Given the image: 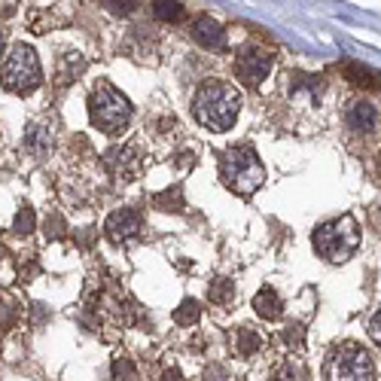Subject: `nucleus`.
I'll use <instances>...</instances> for the list:
<instances>
[{
    "instance_id": "1",
    "label": "nucleus",
    "mask_w": 381,
    "mask_h": 381,
    "mask_svg": "<svg viewBox=\"0 0 381 381\" xmlns=\"http://www.w3.org/2000/svg\"><path fill=\"white\" fill-rule=\"evenodd\" d=\"M238 110H241L238 89H232L223 80L201 82L196 98H192V113L208 131H229L238 122Z\"/></svg>"
},
{
    "instance_id": "2",
    "label": "nucleus",
    "mask_w": 381,
    "mask_h": 381,
    "mask_svg": "<svg viewBox=\"0 0 381 381\" xmlns=\"http://www.w3.org/2000/svg\"><path fill=\"white\" fill-rule=\"evenodd\" d=\"M220 177L235 196H253L266 183V165L257 156V150L247 143H235L220 152Z\"/></svg>"
},
{
    "instance_id": "3",
    "label": "nucleus",
    "mask_w": 381,
    "mask_h": 381,
    "mask_svg": "<svg viewBox=\"0 0 381 381\" xmlns=\"http://www.w3.org/2000/svg\"><path fill=\"white\" fill-rule=\"evenodd\" d=\"M360 247V226L351 214L326 220L315 229V250L326 262H348Z\"/></svg>"
},
{
    "instance_id": "4",
    "label": "nucleus",
    "mask_w": 381,
    "mask_h": 381,
    "mask_svg": "<svg viewBox=\"0 0 381 381\" xmlns=\"http://www.w3.org/2000/svg\"><path fill=\"white\" fill-rule=\"evenodd\" d=\"M89 120L98 131L120 134L131 122V101L122 92H116L110 82H101L89 95Z\"/></svg>"
},
{
    "instance_id": "5",
    "label": "nucleus",
    "mask_w": 381,
    "mask_h": 381,
    "mask_svg": "<svg viewBox=\"0 0 381 381\" xmlns=\"http://www.w3.org/2000/svg\"><path fill=\"white\" fill-rule=\"evenodd\" d=\"M324 375L326 381H375V363L357 342H342L329 351Z\"/></svg>"
},
{
    "instance_id": "6",
    "label": "nucleus",
    "mask_w": 381,
    "mask_h": 381,
    "mask_svg": "<svg viewBox=\"0 0 381 381\" xmlns=\"http://www.w3.org/2000/svg\"><path fill=\"white\" fill-rule=\"evenodd\" d=\"M40 80H43V71H40L37 52L24 43L13 46L10 58L3 62V86L15 95H31L40 86Z\"/></svg>"
},
{
    "instance_id": "7",
    "label": "nucleus",
    "mask_w": 381,
    "mask_h": 381,
    "mask_svg": "<svg viewBox=\"0 0 381 381\" xmlns=\"http://www.w3.org/2000/svg\"><path fill=\"white\" fill-rule=\"evenodd\" d=\"M272 73V55L259 46H244L238 58H235V76H238L241 86L257 89L262 86V80Z\"/></svg>"
},
{
    "instance_id": "8",
    "label": "nucleus",
    "mask_w": 381,
    "mask_h": 381,
    "mask_svg": "<svg viewBox=\"0 0 381 381\" xmlns=\"http://www.w3.org/2000/svg\"><path fill=\"white\" fill-rule=\"evenodd\" d=\"M104 165H107V171L116 183H129L134 177H141L143 156H141L138 147H131V143H125V147H110L104 152Z\"/></svg>"
},
{
    "instance_id": "9",
    "label": "nucleus",
    "mask_w": 381,
    "mask_h": 381,
    "mask_svg": "<svg viewBox=\"0 0 381 381\" xmlns=\"http://www.w3.org/2000/svg\"><path fill=\"white\" fill-rule=\"evenodd\" d=\"M141 229H143V217L138 214V210H131V208H120V210H113V214L107 217V223H104V235H107V238L113 241V244H125V241L138 238Z\"/></svg>"
},
{
    "instance_id": "10",
    "label": "nucleus",
    "mask_w": 381,
    "mask_h": 381,
    "mask_svg": "<svg viewBox=\"0 0 381 381\" xmlns=\"http://www.w3.org/2000/svg\"><path fill=\"white\" fill-rule=\"evenodd\" d=\"M192 40H196L201 49L223 52V49H226V28L214 19V15H201V19L192 24Z\"/></svg>"
},
{
    "instance_id": "11",
    "label": "nucleus",
    "mask_w": 381,
    "mask_h": 381,
    "mask_svg": "<svg viewBox=\"0 0 381 381\" xmlns=\"http://www.w3.org/2000/svg\"><path fill=\"white\" fill-rule=\"evenodd\" d=\"M345 122H348L351 131L369 134V131H375V125H378V110L372 107L369 101H357V104H351L348 116H345Z\"/></svg>"
},
{
    "instance_id": "12",
    "label": "nucleus",
    "mask_w": 381,
    "mask_h": 381,
    "mask_svg": "<svg viewBox=\"0 0 381 381\" xmlns=\"http://www.w3.org/2000/svg\"><path fill=\"white\" fill-rule=\"evenodd\" d=\"M345 76L354 82L357 89H369V92H381V73L372 71L366 64H357V62H345L342 64Z\"/></svg>"
},
{
    "instance_id": "13",
    "label": "nucleus",
    "mask_w": 381,
    "mask_h": 381,
    "mask_svg": "<svg viewBox=\"0 0 381 381\" xmlns=\"http://www.w3.org/2000/svg\"><path fill=\"white\" fill-rule=\"evenodd\" d=\"M253 308H257V315L262 320H278L284 311V302L281 296H278V290H272V287H262V290L253 296Z\"/></svg>"
},
{
    "instance_id": "14",
    "label": "nucleus",
    "mask_w": 381,
    "mask_h": 381,
    "mask_svg": "<svg viewBox=\"0 0 381 381\" xmlns=\"http://www.w3.org/2000/svg\"><path fill=\"white\" fill-rule=\"evenodd\" d=\"M24 147H28L34 156H43V152L52 147V131H49L46 122H31L24 129Z\"/></svg>"
},
{
    "instance_id": "15",
    "label": "nucleus",
    "mask_w": 381,
    "mask_h": 381,
    "mask_svg": "<svg viewBox=\"0 0 381 381\" xmlns=\"http://www.w3.org/2000/svg\"><path fill=\"white\" fill-rule=\"evenodd\" d=\"M152 205H156V210H165V214H183V210H186L183 189H180V186H168V189L152 196Z\"/></svg>"
},
{
    "instance_id": "16",
    "label": "nucleus",
    "mask_w": 381,
    "mask_h": 381,
    "mask_svg": "<svg viewBox=\"0 0 381 381\" xmlns=\"http://www.w3.org/2000/svg\"><path fill=\"white\" fill-rule=\"evenodd\" d=\"M150 10H152V15H156L159 22H180L186 15L180 0H152Z\"/></svg>"
},
{
    "instance_id": "17",
    "label": "nucleus",
    "mask_w": 381,
    "mask_h": 381,
    "mask_svg": "<svg viewBox=\"0 0 381 381\" xmlns=\"http://www.w3.org/2000/svg\"><path fill=\"white\" fill-rule=\"evenodd\" d=\"M259 348H262V338L253 333L250 326L235 329V351H238L241 357H250V354H257Z\"/></svg>"
},
{
    "instance_id": "18",
    "label": "nucleus",
    "mask_w": 381,
    "mask_h": 381,
    "mask_svg": "<svg viewBox=\"0 0 381 381\" xmlns=\"http://www.w3.org/2000/svg\"><path fill=\"white\" fill-rule=\"evenodd\" d=\"M272 381H308V372H305L302 360H284L281 366L272 372Z\"/></svg>"
},
{
    "instance_id": "19",
    "label": "nucleus",
    "mask_w": 381,
    "mask_h": 381,
    "mask_svg": "<svg viewBox=\"0 0 381 381\" xmlns=\"http://www.w3.org/2000/svg\"><path fill=\"white\" fill-rule=\"evenodd\" d=\"M235 296V284L229 281V278H214L210 281V290H208V299L214 305H229Z\"/></svg>"
},
{
    "instance_id": "20",
    "label": "nucleus",
    "mask_w": 381,
    "mask_h": 381,
    "mask_svg": "<svg viewBox=\"0 0 381 381\" xmlns=\"http://www.w3.org/2000/svg\"><path fill=\"white\" fill-rule=\"evenodd\" d=\"M199 317H201V305L196 299H183L180 308L174 311V324L177 326H192V324H199Z\"/></svg>"
},
{
    "instance_id": "21",
    "label": "nucleus",
    "mask_w": 381,
    "mask_h": 381,
    "mask_svg": "<svg viewBox=\"0 0 381 381\" xmlns=\"http://www.w3.org/2000/svg\"><path fill=\"white\" fill-rule=\"evenodd\" d=\"M34 226H37V217H34V210L24 205L19 214H15L13 220V235H19V238H24V235H31L34 232Z\"/></svg>"
},
{
    "instance_id": "22",
    "label": "nucleus",
    "mask_w": 381,
    "mask_h": 381,
    "mask_svg": "<svg viewBox=\"0 0 381 381\" xmlns=\"http://www.w3.org/2000/svg\"><path fill=\"white\" fill-rule=\"evenodd\" d=\"M110 372H113V381H138V369H134L129 357H116Z\"/></svg>"
},
{
    "instance_id": "23",
    "label": "nucleus",
    "mask_w": 381,
    "mask_h": 381,
    "mask_svg": "<svg viewBox=\"0 0 381 381\" xmlns=\"http://www.w3.org/2000/svg\"><path fill=\"white\" fill-rule=\"evenodd\" d=\"M284 342L290 345V348H296V351H302V345H305V329H302V324H290L284 329Z\"/></svg>"
},
{
    "instance_id": "24",
    "label": "nucleus",
    "mask_w": 381,
    "mask_h": 381,
    "mask_svg": "<svg viewBox=\"0 0 381 381\" xmlns=\"http://www.w3.org/2000/svg\"><path fill=\"white\" fill-rule=\"evenodd\" d=\"M205 381H229L226 366H220V363H210V366L205 369Z\"/></svg>"
},
{
    "instance_id": "25",
    "label": "nucleus",
    "mask_w": 381,
    "mask_h": 381,
    "mask_svg": "<svg viewBox=\"0 0 381 381\" xmlns=\"http://www.w3.org/2000/svg\"><path fill=\"white\" fill-rule=\"evenodd\" d=\"M369 338L381 348V308H378L375 315H372V320H369Z\"/></svg>"
},
{
    "instance_id": "26",
    "label": "nucleus",
    "mask_w": 381,
    "mask_h": 381,
    "mask_svg": "<svg viewBox=\"0 0 381 381\" xmlns=\"http://www.w3.org/2000/svg\"><path fill=\"white\" fill-rule=\"evenodd\" d=\"M46 235H49V238H62V235H64V223H62V217H52V223L46 220Z\"/></svg>"
},
{
    "instance_id": "27",
    "label": "nucleus",
    "mask_w": 381,
    "mask_h": 381,
    "mask_svg": "<svg viewBox=\"0 0 381 381\" xmlns=\"http://www.w3.org/2000/svg\"><path fill=\"white\" fill-rule=\"evenodd\" d=\"M107 6H113L116 13H131L134 10V0H107Z\"/></svg>"
},
{
    "instance_id": "28",
    "label": "nucleus",
    "mask_w": 381,
    "mask_h": 381,
    "mask_svg": "<svg viewBox=\"0 0 381 381\" xmlns=\"http://www.w3.org/2000/svg\"><path fill=\"white\" fill-rule=\"evenodd\" d=\"M162 381H183V372L177 369V366H171V369H165V375H162Z\"/></svg>"
},
{
    "instance_id": "29",
    "label": "nucleus",
    "mask_w": 381,
    "mask_h": 381,
    "mask_svg": "<svg viewBox=\"0 0 381 381\" xmlns=\"http://www.w3.org/2000/svg\"><path fill=\"white\" fill-rule=\"evenodd\" d=\"M3 49H6V34L0 31V58H3Z\"/></svg>"
}]
</instances>
